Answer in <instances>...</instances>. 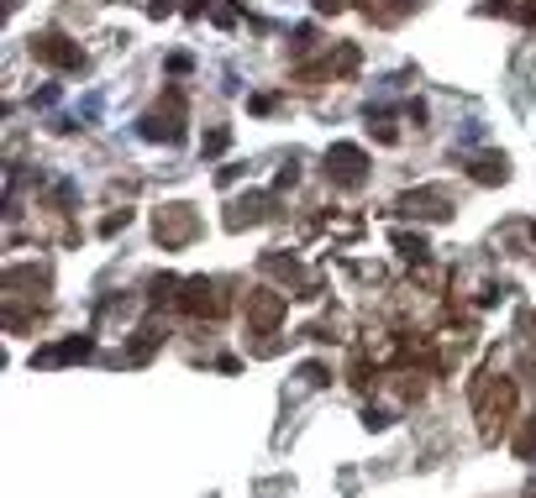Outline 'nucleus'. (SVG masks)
<instances>
[{
  "mask_svg": "<svg viewBox=\"0 0 536 498\" xmlns=\"http://www.w3.org/2000/svg\"><path fill=\"white\" fill-rule=\"evenodd\" d=\"M468 404H474V420L484 425V436H505L510 420H516V383L505 373H478L468 383Z\"/></svg>",
  "mask_w": 536,
  "mask_h": 498,
  "instance_id": "f257e3e1",
  "label": "nucleus"
},
{
  "mask_svg": "<svg viewBox=\"0 0 536 498\" xmlns=\"http://www.w3.org/2000/svg\"><path fill=\"white\" fill-rule=\"evenodd\" d=\"M184 121H189V100H184V90H179V84H169V90H164V100H158V111H148L137 126H142V137H148V142L174 147V142H184Z\"/></svg>",
  "mask_w": 536,
  "mask_h": 498,
  "instance_id": "f03ea898",
  "label": "nucleus"
},
{
  "mask_svg": "<svg viewBox=\"0 0 536 498\" xmlns=\"http://www.w3.org/2000/svg\"><path fill=\"white\" fill-rule=\"evenodd\" d=\"M184 315H195V320H221L227 310H232V299L221 294V283L216 278H184V289H179V304Z\"/></svg>",
  "mask_w": 536,
  "mask_h": 498,
  "instance_id": "7ed1b4c3",
  "label": "nucleus"
},
{
  "mask_svg": "<svg viewBox=\"0 0 536 498\" xmlns=\"http://www.w3.org/2000/svg\"><path fill=\"white\" fill-rule=\"evenodd\" d=\"M242 315H247V331L274 336L284 326V315H290V294H279V289H252V294L242 299Z\"/></svg>",
  "mask_w": 536,
  "mask_h": 498,
  "instance_id": "20e7f679",
  "label": "nucleus"
},
{
  "mask_svg": "<svg viewBox=\"0 0 536 498\" xmlns=\"http://www.w3.org/2000/svg\"><path fill=\"white\" fill-rule=\"evenodd\" d=\"M326 178H332L337 189H363V184H368V153H363L357 142H332V153H326Z\"/></svg>",
  "mask_w": 536,
  "mask_h": 498,
  "instance_id": "39448f33",
  "label": "nucleus"
},
{
  "mask_svg": "<svg viewBox=\"0 0 536 498\" xmlns=\"http://www.w3.org/2000/svg\"><path fill=\"white\" fill-rule=\"evenodd\" d=\"M153 236L179 252V247H189L195 236H200V216H195V205H164L158 216H153Z\"/></svg>",
  "mask_w": 536,
  "mask_h": 498,
  "instance_id": "423d86ee",
  "label": "nucleus"
},
{
  "mask_svg": "<svg viewBox=\"0 0 536 498\" xmlns=\"http://www.w3.org/2000/svg\"><path fill=\"white\" fill-rule=\"evenodd\" d=\"M27 53L37 58V63H48V68H79L84 53H79V43H68L59 27H48V32H37L32 43H27Z\"/></svg>",
  "mask_w": 536,
  "mask_h": 498,
  "instance_id": "0eeeda50",
  "label": "nucleus"
},
{
  "mask_svg": "<svg viewBox=\"0 0 536 498\" xmlns=\"http://www.w3.org/2000/svg\"><path fill=\"white\" fill-rule=\"evenodd\" d=\"M395 210L411 216V221H447L452 216V194L447 189H411V194L395 200Z\"/></svg>",
  "mask_w": 536,
  "mask_h": 498,
  "instance_id": "6e6552de",
  "label": "nucleus"
},
{
  "mask_svg": "<svg viewBox=\"0 0 536 498\" xmlns=\"http://www.w3.org/2000/svg\"><path fill=\"white\" fill-rule=\"evenodd\" d=\"M90 357H95V336H68V341L32 352V368H63V362H90Z\"/></svg>",
  "mask_w": 536,
  "mask_h": 498,
  "instance_id": "1a4fd4ad",
  "label": "nucleus"
},
{
  "mask_svg": "<svg viewBox=\"0 0 536 498\" xmlns=\"http://www.w3.org/2000/svg\"><path fill=\"white\" fill-rule=\"evenodd\" d=\"M274 216V194H247V200H237L232 205V216H227V225L232 231H242V225H258Z\"/></svg>",
  "mask_w": 536,
  "mask_h": 498,
  "instance_id": "9d476101",
  "label": "nucleus"
},
{
  "mask_svg": "<svg viewBox=\"0 0 536 498\" xmlns=\"http://www.w3.org/2000/svg\"><path fill=\"white\" fill-rule=\"evenodd\" d=\"M468 173H474V184H505L510 178V158L505 153H474Z\"/></svg>",
  "mask_w": 536,
  "mask_h": 498,
  "instance_id": "9b49d317",
  "label": "nucleus"
},
{
  "mask_svg": "<svg viewBox=\"0 0 536 498\" xmlns=\"http://www.w3.org/2000/svg\"><path fill=\"white\" fill-rule=\"evenodd\" d=\"M263 273L284 278V283H300V278H305V268H300V257H284V252H268V257H263ZM300 299H305V283H300Z\"/></svg>",
  "mask_w": 536,
  "mask_h": 498,
  "instance_id": "f8f14e48",
  "label": "nucleus"
},
{
  "mask_svg": "<svg viewBox=\"0 0 536 498\" xmlns=\"http://www.w3.org/2000/svg\"><path fill=\"white\" fill-rule=\"evenodd\" d=\"M164 346V331L158 326H142V331H132V346H126V362H148L153 352Z\"/></svg>",
  "mask_w": 536,
  "mask_h": 498,
  "instance_id": "ddd939ff",
  "label": "nucleus"
},
{
  "mask_svg": "<svg viewBox=\"0 0 536 498\" xmlns=\"http://www.w3.org/2000/svg\"><path fill=\"white\" fill-rule=\"evenodd\" d=\"M179 289H184V278L158 273L153 283H148V304H179Z\"/></svg>",
  "mask_w": 536,
  "mask_h": 498,
  "instance_id": "4468645a",
  "label": "nucleus"
},
{
  "mask_svg": "<svg viewBox=\"0 0 536 498\" xmlns=\"http://www.w3.org/2000/svg\"><path fill=\"white\" fill-rule=\"evenodd\" d=\"M484 16H510V21H526V27H532V21H536V5H516V0H489V5H484Z\"/></svg>",
  "mask_w": 536,
  "mask_h": 498,
  "instance_id": "2eb2a0df",
  "label": "nucleus"
},
{
  "mask_svg": "<svg viewBox=\"0 0 536 498\" xmlns=\"http://www.w3.org/2000/svg\"><path fill=\"white\" fill-rule=\"evenodd\" d=\"M227 147H232V131H227V126H216V131H205V142H200V153H205V158H221Z\"/></svg>",
  "mask_w": 536,
  "mask_h": 498,
  "instance_id": "dca6fc26",
  "label": "nucleus"
},
{
  "mask_svg": "<svg viewBox=\"0 0 536 498\" xmlns=\"http://www.w3.org/2000/svg\"><path fill=\"white\" fill-rule=\"evenodd\" d=\"M395 247H400V252H405V257H416V263H420V257H426V252H431V247H426V236H420V231H416V236H411V231H395Z\"/></svg>",
  "mask_w": 536,
  "mask_h": 498,
  "instance_id": "f3484780",
  "label": "nucleus"
},
{
  "mask_svg": "<svg viewBox=\"0 0 536 498\" xmlns=\"http://www.w3.org/2000/svg\"><path fill=\"white\" fill-rule=\"evenodd\" d=\"M516 456L521 462H536V415L521 425V436H516Z\"/></svg>",
  "mask_w": 536,
  "mask_h": 498,
  "instance_id": "a211bd4d",
  "label": "nucleus"
},
{
  "mask_svg": "<svg viewBox=\"0 0 536 498\" xmlns=\"http://www.w3.org/2000/svg\"><path fill=\"white\" fill-rule=\"evenodd\" d=\"M353 68H357V48H353V43H342L337 58H332V74H353Z\"/></svg>",
  "mask_w": 536,
  "mask_h": 498,
  "instance_id": "6ab92c4d",
  "label": "nucleus"
},
{
  "mask_svg": "<svg viewBox=\"0 0 536 498\" xmlns=\"http://www.w3.org/2000/svg\"><path fill=\"white\" fill-rule=\"evenodd\" d=\"M300 378H305L310 388H326V383H332V368H321V362H305V368H300Z\"/></svg>",
  "mask_w": 536,
  "mask_h": 498,
  "instance_id": "aec40b11",
  "label": "nucleus"
},
{
  "mask_svg": "<svg viewBox=\"0 0 536 498\" xmlns=\"http://www.w3.org/2000/svg\"><path fill=\"white\" fill-rule=\"evenodd\" d=\"M368 131H373V137H379V142H395V137H400V131H395V121H389V115H368Z\"/></svg>",
  "mask_w": 536,
  "mask_h": 498,
  "instance_id": "412c9836",
  "label": "nucleus"
},
{
  "mask_svg": "<svg viewBox=\"0 0 536 498\" xmlns=\"http://www.w3.org/2000/svg\"><path fill=\"white\" fill-rule=\"evenodd\" d=\"M363 425H368V431H384V425H389V415H384V409H373V404H368V409H363Z\"/></svg>",
  "mask_w": 536,
  "mask_h": 498,
  "instance_id": "4be33fe9",
  "label": "nucleus"
},
{
  "mask_svg": "<svg viewBox=\"0 0 536 498\" xmlns=\"http://www.w3.org/2000/svg\"><path fill=\"white\" fill-rule=\"evenodd\" d=\"M247 106H252V111H258V115H268V111H274V106H279V95H252Z\"/></svg>",
  "mask_w": 536,
  "mask_h": 498,
  "instance_id": "5701e85b",
  "label": "nucleus"
},
{
  "mask_svg": "<svg viewBox=\"0 0 536 498\" xmlns=\"http://www.w3.org/2000/svg\"><path fill=\"white\" fill-rule=\"evenodd\" d=\"M132 221V210H116V216H106V225H100V231H106V236H111V231H121V225Z\"/></svg>",
  "mask_w": 536,
  "mask_h": 498,
  "instance_id": "b1692460",
  "label": "nucleus"
},
{
  "mask_svg": "<svg viewBox=\"0 0 536 498\" xmlns=\"http://www.w3.org/2000/svg\"><path fill=\"white\" fill-rule=\"evenodd\" d=\"M295 178H300V168L290 163V168H284V173H279V178H274V189H295Z\"/></svg>",
  "mask_w": 536,
  "mask_h": 498,
  "instance_id": "393cba45",
  "label": "nucleus"
},
{
  "mask_svg": "<svg viewBox=\"0 0 536 498\" xmlns=\"http://www.w3.org/2000/svg\"><path fill=\"white\" fill-rule=\"evenodd\" d=\"M148 11H153V16H169V11H174V0H153Z\"/></svg>",
  "mask_w": 536,
  "mask_h": 498,
  "instance_id": "a878e982",
  "label": "nucleus"
},
{
  "mask_svg": "<svg viewBox=\"0 0 536 498\" xmlns=\"http://www.w3.org/2000/svg\"><path fill=\"white\" fill-rule=\"evenodd\" d=\"M316 11H342V0H316Z\"/></svg>",
  "mask_w": 536,
  "mask_h": 498,
  "instance_id": "bb28decb",
  "label": "nucleus"
}]
</instances>
